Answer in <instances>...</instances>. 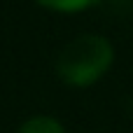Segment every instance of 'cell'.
Returning a JSON list of instances; mask_svg holds the SVG:
<instances>
[{"label":"cell","instance_id":"6da1fadb","mask_svg":"<svg viewBox=\"0 0 133 133\" xmlns=\"http://www.w3.org/2000/svg\"><path fill=\"white\" fill-rule=\"evenodd\" d=\"M115 51L108 37L96 33H84L72 37L56 54V75L72 87H87L103 77V72L112 65Z\"/></svg>","mask_w":133,"mask_h":133},{"label":"cell","instance_id":"7a4b0ae2","mask_svg":"<svg viewBox=\"0 0 133 133\" xmlns=\"http://www.w3.org/2000/svg\"><path fill=\"white\" fill-rule=\"evenodd\" d=\"M16 133H65V129L61 126V122H56L54 117H47V115H37V117H30L26 119Z\"/></svg>","mask_w":133,"mask_h":133},{"label":"cell","instance_id":"3957f363","mask_svg":"<svg viewBox=\"0 0 133 133\" xmlns=\"http://www.w3.org/2000/svg\"><path fill=\"white\" fill-rule=\"evenodd\" d=\"M37 2L49 9H58V12H77V9L94 5L96 0H37Z\"/></svg>","mask_w":133,"mask_h":133}]
</instances>
